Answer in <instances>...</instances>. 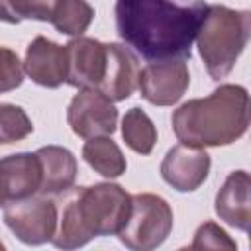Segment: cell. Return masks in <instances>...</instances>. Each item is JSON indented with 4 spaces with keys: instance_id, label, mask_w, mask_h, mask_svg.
<instances>
[{
    "instance_id": "cell-1",
    "label": "cell",
    "mask_w": 251,
    "mask_h": 251,
    "mask_svg": "<svg viewBox=\"0 0 251 251\" xmlns=\"http://www.w3.org/2000/svg\"><path fill=\"white\" fill-rule=\"evenodd\" d=\"M206 8L202 0H118L116 31L149 63L188 59Z\"/></svg>"
},
{
    "instance_id": "cell-2",
    "label": "cell",
    "mask_w": 251,
    "mask_h": 251,
    "mask_svg": "<svg viewBox=\"0 0 251 251\" xmlns=\"http://www.w3.org/2000/svg\"><path fill=\"white\" fill-rule=\"evenodd\" d=\"M249 126V94L239 84H222L206 98L188 100L173 114V129L190 147H220L237 141Z\"/></svg>"
},
{
    "instance_id": "cell-3",
    "label": "cell",
    "mask_w": 251,
    "mask_h": 251,
    "mask_svg": "<svg viewBox=\"0 0 251 251\" xmlns=\"http://www.w3.org/2000/svg\"><path fill=\"white\" fill-rule=\"evenodd\" d=\"M131 210V196L114 182L78 188L65 204L53 235L59 249H76L92 237L118 235Z\"/></svg>"
},
{
    "instance_id": "cell-4",
    "label": "cell",
    "mask_w": 251,
    "mask_h": 251,
    "mask_svg": "<svg viewBox=\"0 0 251 251\" xmlns=\"http://www.w3.org/2000/svg\"><path fill=\"white\" fill-rule=\"evenodd\" d=\"M249 39V12L208 6L196 33L198 53L214 80L227 76Z\"/></svg>"
},
{
    "instance_id": "cell-5",
    "label": "cell",
    "mask_w": 251,
    "mask_h": 251,
    "mask_svg": "<svg viewBox=\"0 0 251 251\" xmlns=\"http://www.w3.org/2000/svg\"><path fill=\"white\" fill-rule=\"evenodd\" d=\"M173 229V210L165 198L157 194H133L131 210L118 231L120 241L133 251H149L159 247Z\"/></svg>"
},
{
    "instance_id": "cell-6",
    "label": "cell",
    "mask_w": 251,
    "mask_h": 251,
    "mask_svg": "<svg viewBox=\"0 0 251 251\" xmlns=\"http://www.w3.org/2000/svg\"><path fill=\"white\" fill-rule=\"evenodd\" d=\"M4 222L20 241L27 245H41L53 239L59 212L53 200L45 198L43 194H33L27 198L10 200L4 208Z\"/></svg>"
},
{
    "instance_id": "cell-7",
    "label": "cell",
    "mask_w": 251,
    "mask_h": 251,
    "mask_svg": "<svg viewBox=\"0 0 251 251\" xmlns=\"http://www.w3.org/2000/svg\"><path fill=\"white\" fill-rule=\"evenodd\" d=\"M67 122L71 129L84 139L112 135L118 122L114 102L96 88H80L69 104Z\"/></svg>"
},
{
    "instance_id": "cell-8",
    "label": "cell",
    "mask_w": 251,
    "mask_h": 251,
    "mask_svg": "<svg viewBox=\"0 0 251 251\" xmlns=\"http://www.w3.org/2000/svg\"><path fill=\"white\" fill-rule=\"evenodd\" d=\"M190 82L184 59L149 63L139 71L137 86L141 96L155 106H173L186 92Z\"/></svg>"
},
{
    "instance_id": "cell-9",
    "label": "cell",
    "mask_w": 251,
    "mask_h": 251,
    "mask_svg": "<svg viewBox=\"0 0 251 251\" xmlns=\"http://www.w3.org/2000/svg\"><path fill=\"white\" fill-rule=\"evenodd\" d=\"M67 80L76 88H100L106 65H108V43L92 37H75L67 45Z\"/></svg>"
},
{
    "instance_id": "cell-10",
    "label": "cell",
    "mask_w": 251,
    "mask_h": 251,
    "mask_svg": "<svg viewBox=\"0 0 251 251\" xmlns=\"http://www.w3.org/2000/svg\"><path fill=\"white\" fill-rule=\"evenodd\" d=\"M210 173V155L202 147L176 145L161 163V176L178 192L196 190Z\"/></svg>"
},
{
    "instance_id": "cell-11",
    "label": "cell",
    "mask_w": 251,
    "mask_h": 251,
    "mask_svg": "<svg viewBox=\"0 0 251 251\" xmlns=\"http://www.w3.org/2000/svg\"><path fill=\"white\" fill-rule=\"evenodd\" d=\"M67 47L39 35L25 51L24 73L39 86L57 88L67 80Z\"/></svg>"
},
{
    "instance_id": "cell-12",
    "label": "cell",
    "mask_w": 251,
    "mask_h": 251,
    "mask_svg": "<svg viewBox=\"0 0 251 251\" xmlns=\"http://www.w3.org/2000/svg\"><path fill=\"white\" fill-rule=\"evenodd\" d=\"M251 180L245 171H233L216 194V214L226 224L247 231L251 224Z\"/></svg>"
},
{
    "instance_id": "cell-13",
    "label": "cell",
    "mask_w": 251,
    "mask_h": 251,
    "mask_svg": "<svg viewBox=\"0 0 251 251\" xmlns=\"http://www.w3.org/2000/svg\"><path fill=\"white\" fill-rule=\"evenodd\" d=\"M137 59L135 55L120 43H108V65L106 75L100 84V92L108 96L112 102L126 100L137 88Z\"/></svg>"
},
{
    "instance_id": "cell-14",
    "label": "cell",
    "mask_w": 251,
    "mask_h": 251,
    "mask_svg": "<svg viewBox=\"0 0 251 251\" xmlns=\"http://www.w3.org/2000/svg\"><path fill=\"white\" fill-rule=\"evenodd\" d=\"M41 163V186L39 194H61L75 184L76 178V159L75 155L59 145H47L35 151Z\"/></svg>"
},
{
    "instance_id": "cell-15",
    "label": "cell",
    "mask_w": 251,
    "mask_h": 251,
    "mask_svg": "<svg viewBox=\"0 0 251 251\" xmlns=\"http://www.w3.org/2000/svg\"><path fill=\"white\" fill-rule=\"evenodd\" d=\"M0 171L8 190V202L39 194L41 163L35 153H16L0 159Z\"/></svg>"
},
{
    "instance_id": "cell-16",
    "label": "cell",
    "mask_w": 251,
    "mask_h": 251,
    "mask_svg": "<svg viewBox=\"0 0 251 251\" xmlns=\"http://www.w3.org/2000/svg\"><path fill=\"white\" fill-rule=\"evenodd\" d=\"M84 161L102 176L116 178L126 173V157L120 147L106 135L90 137L82 147Z\"/></svg>"
},
{
    "instance_id": "cell-17",
    "label": "cell",
    "mask_w": 251,
    "mask_h": 251,
    "mask_svg": "<svg viewBox=\"0 0 251 251\" xmlns=\"http://www.w3.org/2000/svg\"><path fill=\"white\" fill-rule=\"evenodd\" d=\"M94 18V10L86 0H59L51 14V24L65 35H82Z\"/></svg>"
},
{
    "instance_id": "cell-18",
    "label": "cell",
    "mask_w": 251,
    "mask_h": 251,
    "mask_svg": "<svg viewBox=\"0 0 251 251\" xmlns=\"http://www.w3.org/2000/svg\"><path fill=\"white\" fill-rule=\"evenodd\" d=\"M122 135L129 149L139 155H149L157 141V129L141 108H131L122 120Z\"/></svg>"
},
{
    "instance_id": "cell-19",
    "label": "cell",
    "mask_w": 251,
    "mask_h": 251,
    "mask_svg": "<svg viewBox=\"0 0 251 251\" xmlns=\"http://www.w3.org/2000/svg\"><path fill=\"white\" fill-rule=\"evenodd\" d=\"M33 126L27 114L16 104H0V145L14 143L31 133Z\"/></svg>"
},
{
    "instance_id": "cell-20",
    "label": "cell",
    "mask_w": 251,
    "mask_h": 251,
    "mask_svg": "<svg viewBox=\"0 0 251 251\" xmlns=\"http://www.w3.org/2000/svg\"><path fill=\"white\" fill-rule=\"evenodd\" d=\"M190 249H229L233 251L237 249V245L218 224L206 222L196 229Z\"/></svg>"
},
{
    "instance_id": "cell-21",
    "label": "cell",
    "mask_w": 251,
    "mask_h": 251,
    "mask_svg": "<svg viewBox=\"0 0 251 251\" xmlns=\"http://www.w3.org/2000/svg\"><path fill=\"white\" fill-rule=\"evenodd\" d=\"M22 80L24 65L20 63L18 55L8 47H0V94L18 88Z\"/></svg>"
},
{
    "instance_id": "cell-22",
    "label": "cell",
    "mask_w": 251,
    "mask_h": 251,
    "mask_svg": "<svg viewBox=\"0 0 251 251\" xmlns=\"http://www.w3.org/2000/svg\"><path fill=\"white\" fill-rule=\"evenodd\" d=\"M16 2V12L18 16L24 20H41V22H49L53 8L59 0H14Z\"/></svg>"
},
{
    "instance_id": "cell-23",
    "label": "cell",
    "mask_w": 251,
    "mask_h": 251,
    "mask_svg": "<svg viewBox=\"0 0 251 251\" xmlns=\"http://www.w3.org/2000/svg\"><path fill=\"white\" fill-rule=\"evenodd\" d=\"M0 22H8V24L22 22V18L16 12V2L14 0H0Z\"/></svg>"
},
{
    "instance_id": "cell-24",
    "label": "cell",
    "mask_w": 251,
    "mask_h": 251,
    "mask_svg": "<svg viewBox=\"0 0 251 251\" xmlns=\"http://www.w3.org/2000/svg\"><path fill=\"white\" fill-rule=\"evenodd\" d=\"M6 204H8V190H6V182H4V176L0 171V208Z\"/></svg>"
},
{
    "instance_id": "cell-25",
    "label": "cell",
    "mask_w": 251,
    "mask_h": 251,
    "mask_svg": "<svg viewBox=\"0 0 251 251\" xmlns=\"http://www.w3.org/2000/svg\"><path fill=\"white\" fill-rule=\"evenodd\" d=\"M0 249H4V243H2V241H0Z\"/></svg>"
}]
</instances>
